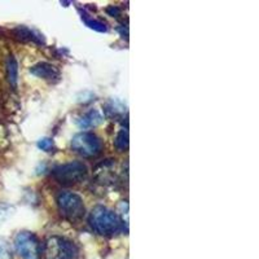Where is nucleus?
<instances>
[{
    "label": "nucleus",
    "instance_id": "2",
    "mask_svg": "<svg viewBox=\"0 0 259 259\" xmlns=\"http://www.w3.org/2000/svg\"><path fill=\"white\" fill-rule=\"evenodd\" d=\"M60 214L69 222H78L84 217L85 207L80 196L73 192H62L57 197Z\"/></svg>",
    "mask_w": 259,
    "mask_h": 259
},
{
    "label": "nucleus",
    "instance_id": "9",
    "mask_svg": "<svg viewBox=\"0 0 259 259\" xmlns=\"http://www.w3.org/2000/svg\"><path fill=\"white\" fill-rule=\"evenodd\" d=\"M15 35L21 40H31L35 43H43V38L40 34L35 32L34 30H30L25 26H20L15 29Z\"/></svg>",
    "mask_w": 259,
    "mask_h": 259
},
{
    "label": "nucleus",
    "instance_id": "11",
    "mask_svg": "<svg viewBox=\"0 0 259 259\" xmlns=\"http://www.w3.org/2000/svg\"><path fill=\"white\" fill-rule=\"evenodd\" d=\"M114 144L119 152H124L128 148V133H127V130L123 128L118 133Z\"/></svg>",
    "mask_w": 259,
    "mask_h": 259
},
{
    "label": "nucleus",
    "instance_id": "1",
    "mask_svg": "<svg viewBox=\"0 0 259 259\" xmlns=\"http://www.w3.org/2000/svg\"><path fill=\"white\" fill-rule=\"evenodd\" d=\"M90 226L101 236H112L122 228L121 219L114 211L105 206H96L90 214Z\"/></svg>",
    "mask_w": 259,
    "mask_h": 259
},
{
    "label": "nucleus",
    "instance_id": "3",
    "mask_svg": "<svg viewBox=\"0 0 259 259\" xmlns=\"http://www.w3.org/2000/svg\"><path fill=\"white\" fill-rule=\"evenodd\" d=\"M77 254L75 245L60 236H52L45 245L46 259H75Z\"/></svg>",
    "mask_w": 259,
    "mask_h": 259
},
{
    "label": "nucleus",
    "instance_id": "4",
    "mask_svg": "<svg viewBox=\"0 0 259 259\" xmlns=\"http://www.w3.org/2000/svg\"><path fill=\"white\" fill-rule=\"evenodd\" d=\"M103 144L100 139L92 133H80L74 136L71 140V150L83 157L91 158L101 153Z\"/></svg>",
    "mask_w": 259,
    "mask_h": 259
},
{
    "label": "nucleus",
    "instance_id": "13",
    "mask_svg": "<svg viewBox=\"0 0 259 259\" xmlns=\"http://www.w3.org/2000/svg\"><path fill=\"white\" fill-rule=\"evenodd\" d=\"M38 147L40 148L41 150L51 152V150L53 149V147H55V144H53V140H51V139H48V138H45V139H40V140H39Z\"/></svg>",
    "mask_w": 259,
    "mask_h": 259
},
{
    "label": "nucleus",
    "instance_id": "6",
    "mask_svg": "<svg viewBox=\"0 0 259 259\" xmlns=\"http://www.w3.org/2000/svg\"><path fill=\"white\" fill-rule=\"evenodd\" d=\"M15 246L22 259H40V245L31 232H20L15 239Z\"/></svg>",
    "mask_w": 259,
    "mask_h": 259
},
{
    "label": "nucleus",
    "instance_id": "10",
    "mask_svg": "<svg viewBox=\"0 0 259 259\" xmlns=\"http://www.w3.org/2000/svg\"><path fill=\"white\" fill-rule=\"evenodd\" d=\"M7 75H8V80L11 85L13 89H16L18 80V64L17 60L12 55L8 56V60H7Z\"/></svg>",
    "mask_w": 259,
    "mask_h": 259
},
{
    "label": "nucleus",
    "instance_id": "12",
    "mask_svg": "<svg viewBox=\"0 0 259 259\" xmlns=\"http://www.w3.org/2000/svg\"><path fill=\"white\" fill-rule=\"evenodd\" d=\"M82 20L84 21L87 26L91 27V29H94V30H96V31L105 32L106 30H108V29H106L105 24H103V22H100V21L92 20V18L87 17V16H85V13H82Z\"/></svg>",
    "mask_w": 259,
    "mask_h": 259
},
{
    "label": "nucleus",
    "instance_id": "7",
    "mask_svg": "<svg viewBox=\"0 0 259 259\" xmlns=\"http://www.w3.org/2000/svg\"><path fill=\"white\" fill-rule=\"evenodd\" d=\"M30 73L35 77L41 78V79L47 80V82H57L60 79V71L59 69L52 64L48 62H39L35 66L30 69Z\"/></svg>",
    "mask_w": 259,
    "mask_h": 259
},
{
    "label": "nucleus",
    "instance_id": "8",
    "mask_svg": "<svg viewBox=\"0 0 259 259\" xmlns=\"http://www.w3.org/2000/svg\"><path fill=\"white\" fill-rule=\"evenodd\" d=\"M103 122V115L97 110H90L89 113H85L82 118L79 119L78 124L82 128H91V127H96Z\"/></svg>",
    "mask_w": 259,
    "mask_h": 259
},
{
    "label": "nucleus",
    "instance_id": "5",
    "mask_svg": "<svg viewBox=\"0 0 259 259\" xmlns=\"http://www.w3.org/2000/svg\"><path fill=\"white\" fill-rule=\"evenodd\" d=\"M87 167L82 162H70L66 165H61L53 170L55 179L65 186L78 184L83 182L87 177Z\"/></svg>",
    "mask_w": 259,
    "mask_h": 259
}]
</instances>
